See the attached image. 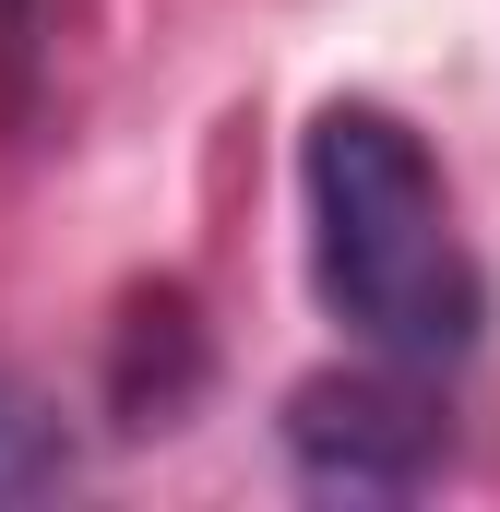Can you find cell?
<instances>
[{
	"label": "cell",
	"mask_w": 500,
	"mask_h": 512,
	"mask_svg": "<svg viewBox=\"0 0 500 512\" xmlns=\"http://www.w3.org/2000/svg\"><path fill=\"white\" fill-rule=\"evenodd\" d=\"M441 453H453V417H441V393L405 358H381V370H310L286 393V465L322 501H405V489L441 477Z\"/></svg>",
	"instance_id": "2"
},
{
	"label": "cell",
	"mask_w": 500,
	"mask_h": 512,
	"mask_svg": "<svg viewBox=\"0 0 500 512\" xmlns=\"http://www.w3.org/2000/svg\"><path fill=\"white\" fill-rule=\"evenodd\" d=\"M12 48H24V0H0V60H12Z\"/></svg>",
	"instance_id": "4"
},
{
	"label": "cell",
	"mask_w": 500,
	"mask_h": 512,
	"mask_svg": "<svg viewBox=\"0 0 500 512\" xmlns=\"http://www.w3.org/2000/svg\"><path fill=\"white\" fill-rule=\"evenodd\" d=\"M60 477H72L60 417H48L24 382H0V501H36V489H60Z\"/></svg>",
	"instance_id": "3"
},
{
	"label": "cell",
	"mask_w": 500,
	"mask_h": 512,
	"mask_svg": "<svg viewBox=\"0 0 500 512\" xmlns=\"http://www.w3.org/2000/svg\"><path fill=\"white\" fill-rule=\"evenodd\" d=\"M310 274L334 298L346 334H370L381 358L405 370H441L477 346L489 322V286L453 239V203H441V167L429 143L370 108V96H334L310 120Z\"/></svg>",
	"instance_id": "1"
}]
</instances>
